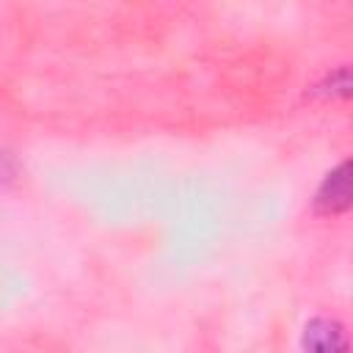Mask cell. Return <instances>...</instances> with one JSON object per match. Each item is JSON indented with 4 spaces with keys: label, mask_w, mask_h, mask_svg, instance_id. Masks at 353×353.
I'll list each match as a JSON object with an SVG mask.
<instances>
[{
    "label": "cell",
    "mask_w": 353,
    "mask_h": 353,
    "mask_svg": "<svg viewBox=\"0 0 353 353\" xmlns=\"http://www.w3.org/2000/svg\"><path fill=\"white\" fill-rule=\"evenodd\" d=\"M301 353H347L345 328L331 317H314L301 336Z\"/></svg>",
    "instance_id": "obj_1"
},
{
    "label": "cell",
    "mask_w": 353,
    "mask_h": 353,
    "mask_svg": "<svg viewBox=\"0 0 353 353\" xmlns=\"http://www.w3.org/2000/svg\"><path fill=\"white\" fill-rule=\"evenodd\" d=\"M314 207L320 212H328V215H336V212H345L350 207V163H339L325 179L323 185L317 188V196H314Z\"/></svg>",
    "instance_id": "obj_2"
}]
</instances>
